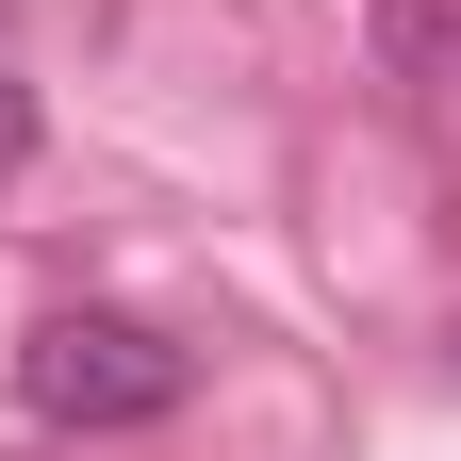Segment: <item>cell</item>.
Instances as JSON below:
<instances>
[{"mask_svg": "<svg viewBox=\"0 0 461 461\" xmlns=\"http://www.w3.org/2000/svg\"><path fill=\"white\" fill-rule=\"evenodd\" d=\"M33 165V83H0V182Z\"/></svg>", "mask_w": 461, "mask_h": 461, "instance_id": "cell-2", "label": "cell"}, {"mask_svg": "<svg viewBox=\"0 0 461 461\" xmlns=\"http://www.w3.org/2000/svg\"><path fill=\"white\" fill-rule=\"evenodd\" d=\"M17 395L50 429H149V412H182V346L132 330V313H50L17 346Z\"/></svg>", "mask_w": 461, "mask_h": 461, "instance_id": "cell-1", "label": "cell"}]
</instances>
